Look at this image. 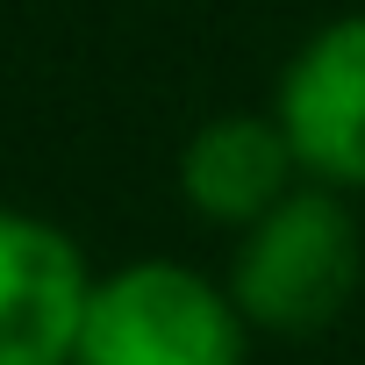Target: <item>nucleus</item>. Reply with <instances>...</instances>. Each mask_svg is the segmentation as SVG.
<instances>
[{
	"label": "nucleus",
	"instance_id": "nucleus-1",
	"mask_svg": "<svg viewBox=\"0 0 365 365\" xmlns=\"http://www.w3.org/2000/svg\"><path fill=\"white\" fill-rule=\"evenodd\" d=\"M358 272H365V244L336 187H294L265 222L244 230L230 294L251 329L315 336L344 315V301L358 294Z\"/></svg>",
	"mask_w": 365,
	"mask_h": 365
},
{
	"label": "nucleus",
	"instance_id": "nucleus-2",
	"mask_svg": "<svg viewBox=\"0 0 365 365\" xmlns=\"http://www.w3.org/2000/svg\"><path fill=\"white\" fill-rule=\"evenodd\" d=\"M244 308L179 258H136L93 279L72 365H244Z\"/></svg>",
	"mask_w": 365,
	"mask_h": 365
},
{
	"label": "nucleus",
	"instance_id": "nucleus-3",
	"mask_svg": "<svg viewBox=\"0 0 365 365\" xmlns=\"http://www.w3.org/2000/svg\"><path fill=\"white\" fill-rule=\"evenodd\" d=\"M93 272L65 230L0 208V365H72Z\"/></svg>",
	"mask_w": 365,
	"mask_h": 365
},
{
	"label": "nucleus",
	"instance_id": "nucleus-4",
	"mask_svg": "<svg viewBox=\"0 0 365 365\" xmlns=\"http://www.w3.org/2000/svg\"><path fill=\"white\" fill-rule=\"evenodd\" d=\"M301 172L322 187H365V15L315 29L272 101Z\"/></svg>",
	"mask_w": 365,
	"mask_h": 365
},
{
	"label": "nucleus",
	"instance_id": "nucleus-5",
	"mask_svg": "<svg viewBox=\"0 0 365 365\" xmlns=\"http://www.w3.org/2000/svg\"><path fill=\"white\" fill-rule=\"evenodd\" d=\"M294 172H301V158H294L279 115H215L179 150V194L201 222L251 230L294 194Z\"/></svg>",
	"mask_w": 365,
	"mask_h": 365
}]
</instances>
